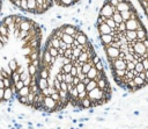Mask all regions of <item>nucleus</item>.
<instances>
[{
  "label": "nucleus",
  "mask_w": 148,
  "mask_h": 129,
  "mask_svg": "<svg viewBox=\"0 0 148 129\" xmlns=\"http://www.w3.org/2000/svg\"><path fill=\"white\" fill-rule=\"evenodd\" d=\"M53 87L56 88V91H57V92H59V91H60V81H59V80H57L56 78L53 79Z\"/></svg>",
  "instance_id": "obj_29"
},
{
  "label": "nucleus",
  "mask_w": 148,
  "mask_h": 129,
  "mask_svg": "<svg viewBox=\"0 0 148 129\" xmlns=\"http://www.w3.org/2000/svg\"><path fill=\"white\" fill-rule=\"evenodd\" d=\"M95 88H97V81L96 80H90V83L86 85V92L87 93L92 91V89H95Z\"/></svg>",
  "instance_id": "obj_14"
},
{
  "label": "nucleus",
  "mask_w": 148,
  "mask_h": 129,
  "mask_svg": "<svg viewBox=\"0 0 148 129\" xmlns=\"http://www.w3.org/2000/svg\"><path fill=\"white\" fill-rule=\"evenodd\" d=\"M0 88H5L3 83H2V78H1V77H0Z\"/></svg>",
  "instance_id": "obj_46"
},
{
  "label": "nucleus",
  "mask_w": 148,
  "mask_h": 129,
  "mask_svg": "<svg viewBox=\"0 0 148 129\" xmlns=\"http://www.w3.org/2000/svg\"><path fill=\"white\" fill-rule=\"evenodd\" d=\"M14 85H15V87H16V89H17V91H20V89L24 86V84H23V81H22V80H18V81H17V83H15Z\"/></svg>",
  "instance_id": "obj_31"
},
{
  "label": "nucleus",
  "mask_w": 148,
  "mask_h": 129,
  "mask_svg": "<svg viewBox=\"0 0 148 129\" xmlns=\"http://www.w3.org/2000/svg\"><path fill=\"white\" fill-rule=\"evenodd\" d=\"M60 3H61V7H66V8L75 5L74 0H60Z\"/></svg>",
  "instance_id": "obj_18"
},
{
  "label": "nucleus",
  "mask_w": 148,
  "mask_h": 129,
  "mask_svg": "<svg viewBox=\"0 0 148 129\" xmlns=\"http://www.w3.org/2000/svg\"><path fill=\"white\" fill-rule=\"evenodd\" d=\"M54 78L61 83V81H62V72H60V71H59V72H57V73H56V76H54Z\"/></svg>",
  "instance_id": "obj_36"
},
{
  "label": "nucleus",
  "mask_w": 148,
  "mask_h": 129,
  "mask_svg": "<svg viewBox=\"0 0 148 129\" xmlns=\"http://www.w3.org/2000/svg\"><path fill=\"white\" fill-rule=\"evenodd\" d=\"M45 49L49 50V52H50V55L52 57H58V49H56L53 46H49V48H45Z\"/></svg>",
  "instance_id": "obj_21"
},
{
  "label": "nucleus",
  "mask_w": 148,
  "mask_h": 129,
  "mask_svg": "<svg viewBox=\"0 0 148 129\" xmlns=\"http://www.w3.org/2000/svg\"><path fill=\"white\" fill-rule=\"evenodd\" d=\"M72 53H73V49L68 48V49L65 50V52H64V57H66V58H71V57H72Z\"/></svg>",
  "instance_id": "obj_27"
},
{
  "label": "nucleus",
  "mask_w": 148,
  "mask_h": 129,
  "mask_svg": "<svg viewBox=\"0 0 148 129\" xmlns=\"http://www.w3.org/2000/svg\"><path fill=\"white\" fill-rule=\"evenodd\" d=\"M8 66L10 67V70H12L13 72H15V71L17 70V67H18L17 60H16V59H10V60L8 62Z\"/></svg>",
  "instance_id": "obj_17"
},
{
  "label": "nucleus",
  "mask_w": 148,
  "mask_h": 129,
  "mask_svg": "<svg viewBox=\"0 0 148 129\" xmlns=\"http://www.w3.org/2000/svg\"><path fill=\"white\" fill-rule=\"evenodd\" d=\"M59 48L62 49V50H66V49H67V44H66L64 41L60 40V41H59Z\"/></svg>",
  "instance_id": "obj_37"
},
{
  "label": "nucleus",
  "mask_w": 148,
  "mask_h": 129,
  "mask_svg": "<svg viewBox=\"0 0 148 129\" xmlns=\"http://www.w3.org/2000/svg\"><path fill=\"white\" fill-rule=\"evenodd\" d=\"M60 89H61V91H65V92H68V91H67V84H66L65 81H61V83H60Z\"/></svg>",
  "instance_id": "obj_38"
},
{
  "label": "nucleus",
  "mask_w": 148,
  "mask_h": 129,
  "mask_svg": "<svg viewBox=\"0 0 148 129\" xmlns=\"http://www.w3.org/2000/svg\"><path fill=\"white\" fill-rule=\"evenodd\" d=\"M13 98H14V94H13L10 87L5 88V92H3V101H12Z\"/></svg>",
  "instance_id": "obj_7"
},
{
  "label": "nucleus",
  "mask_w": 148,
  "mask_h": 129,
  "mask_svg": "<svg viewBox=\"0 0 148 129\" xmlns=\"http://www.w3.org/2000/svg\"><path fill=\"white\" fill-rule=\"evenodd\" d=\"M30 87V92H34V93H38L39 92V88H38V86L37 85H31V86H29Z\"/></svg>",
  "instance_id": "obj_34"
},
{
  "label": "nucleus",
  "mask_w": 148,
  "mask_h": 129,
  "mask_svg": "<svg viewBox=\"0 0 148 129\" xmlns=\"http://www.w3.org/2000/svg\"><path fill=\"white\" fill-rule=\"evenodd\" d=\"M27 1H28V12L35 14V10H36V7H37L36 0H27Z\"/></svg>",
  "instance_id": "obj_9"
},
{
  "label": "nucleus",
  "mask_w": 148,
  "mask_h": 129,
  "mask_svg": "<svg viewBox=\"0 0 148 129\" xmlns=\"http://www.w3.org/2000/svg\"><path fill=\"white\" fill-rule=\"evenodd\" d=\"M2 69H3V70H5V71H6V72H7L9 76H12V74H13V71L10 70V67H9L8 65H7V66H5V67H2Z\"/></svg>",
  "instance_id": "obj_43"
},
{
  "label": "nucleus",
  "mask_w": 148,
  "mask_h": 129,
  "mask_svg": "<svg viewBox=\"0 0 148 129\" xmlns=\"http://www.w3.org/2000/svg\"><path fill=\"white\" fill-rule=\"evenodd\" d=\"M72 67H73V64L72 63H69V64H62L61 66H60V72H62V73H69L71 72V70H72Z\"/></svg>",
  "instance_id": "obj_12"
},
{
  "label": "nucleus",
  "mask_w": 148,
  "mask_h": 129,
  "mask_svg": "<svg viewBox=\"0 0 148 129\" xmlns=\"http://www.w3.org/2000/svg\"><path fill=\"white\" fill-rule=\"evenodd\" d=\"M22 53H23L24 56H28V55L30 53V48H28V46L22 48Z\"/></svg>",
  "instance_id": "obj_39"
},
{
  "label": "nucleus",
  "mask_w": 148,
  "mask_h": 129,
  "mask_svg": "<svg viewBox=\"0 0 148 129\" xmlns=\"http://www.w3.org/2000/svg\"><path fill=\"white\" fill-rule=\"evenodd\" d=\"M20 10H22V12H28V1H27V0H21Z\"/></svg>",
  "instance_id": "obj_22"
},
{
  "label": "nucleus",
  "mask_w": 148,
  "mask_h": 129,
  "mask_svg": "<svg viewBox=\"0 0 148 129\" xmlns=\"http://www.w3.org/2000/svg\"><path fill=\"white\" fill-rule=\"evenodd\" d=\"M14 19H15V15H6V16L2 19V22L8 27L10 23L14 22Z\"/></svg>",
  "instance_id": "obj_15"
},
{
  "label": "nucleus",
  "mask_w": 148,
  "mask_h": 129,
  "mask_svg": "<svg viewBox=\"0 0 148 129\" xmlns=\"http://www.w3.org/2000/svg\"><path fill=\"white\" fill-rule=\"evenodd\" d=\"M25 71V67H24V65H18V67H17V70L15 71V72H17L18 74H21V73H23Z\"/></svg>",
  "instance_id": "obj_35"
},
{
  "label": "nucleus",
  "mask_w": 148,
  "mask_h": 129,
  "mask_svg": "<svg viewBox=\"0 0 148 129\" xmlns=\"http://www.w3.org/2000/svg\"><path fill=\"white\" fill-rule=\"evenodd\" d=\"M75 87H76V89H77V92H79V93L86 92V85H84L82 81H81V83H79V84H77Z\"/></svg>",
  "instance_id": "obj_24"
},
{
  "label": "nucleus",
  "mask_w": 148,
  "mask_h": 129,
  "mask_svg": "<svg viewBox=\"0 0 148 129\" xmlns=\"http://www.w3.org/2000/svg\"><path fill=\"white\" fill-rule=\"evenodd\" d=\"M62 30H64V34H67V35H71V36H74L76 34V31L80 29L79 26H74V24H62L61 26Z\"/></svg>",
  "instance_id": "obj_3"
},
{
  "label": "nucleus",
  "mask_w": 148,
  "mask_h": 129,
  "mask_svg": "<svg viewBox=\"0 0 148 129\" xmlns=\"http://www.w3.org/2000/svg\"><path fill=\"white\" fill-rule=\"evenodd\" d=\"M17 101L21 103V105H24V106H30L29 101H28V98L27 96H16Z\"/></svg>",
  "instance_id": "obj_20"
},
{
  "label": "nucleus",
  "mask_w": 148,
  "mask_h": 129,
  "mask_svg": "<svg viewBox=\"0 0 148 129\" xmlns=\"http://www.w3.org/2000/svg\"><path fill=\"white\" fill-rule=\"evenodd\" d=\"M98 73H99V71H97V69H96L95 66H92L86 76H87L90 80H96V81H97V76H98Z\"/></svg>",
  "instance_id": "obj_5"
},
{
  "label": "nucleus",
  "mask_w": 148,
  "mask_h": 129,
  "mask_svg": "<svg viewBox=\"0 0 148 129\" xmlns=\"http://www.w3.org/2000/svg\"><path fill=\"white\" fill-rule=\"evenodd\" d=\"M79 83H81V80H80L77 77H73V81H72V84H73L74 86H76Z\"/></svg>",
  "instance_id": "obj_42"
},
{
  "label": "nucleus",
  "mask_w": 148,
  "mask_h": 129,
  "mask_svg": "<svg viewBox=\"0 0 148 129\" xmlns=\"http://www.w3.org/2000/svg\"><path fill=\"white\" fill-rule=\"evenodd\" d=\"M30 93V87L29 86H23L20 91H17V96H27Z\"/></svg>",
  "instance_id": "obj_11"
},
{
  "label": "nucleus",
  "mask_w": 148,
  "mask_h": 129,
  "mask_svg": "<svg viewBox=\"0 0 148 129\" xmlns=\"http://www.w3.org/2000/svg\"><path fill=\"white\" fill-rule=\"evenodd\" d=\"M119 12L121 21H114L111 41L102 48L116 84L134 93L148 85V30L133 3Z\"/></svg>",
  "instance_id": "obj_1"
},
{
  "label": "nucleus",
  "mask_w": 148,
  "mask_h": 129,
  "mask_svg": "<svg viewBox=\"0 0 148 129\" xmlns=\"http://www.w3.org/2000/svg\"><path fill=\"white\" fill-rule=\"evenodd\" d=\"M76 77H77V78H79V79H80L81 81H83V80H84V78H86L87 76H86V74H83L82 72H77V74H76Z\"/></svg>",
  "instance_id": "obj_41"
},
{
  "label": "nucleus",
  "mask_w": 148,
  "mask_h": 129,
  "mask_svg": "<svg viewBox=\"0 0 148 129\" xmlns=\"http://www.w3.org/2000/svg\"><path fill=\"white\" fill-rule=\"evenodd\" d=\"M3 92H5V88H0V102L3 101Z\"/></svg>",
  "instance_id": "obj_44"
},
{
  "label": "nucleus",
  "mask_w": 148,
  "mask_h": 129,
  "mask_svg": "<svg viewBox=\"0 0 148 129\" xmlns=\"http://www.w3.org/2000/svg\"><path fill=\"white\" fill-rule=\"evenodd\" d=\"M0 41L6 45L8 42H9V38H8V36H5V35H0Z\"/></svg>",
  "instance_id": "obj_33"
},
{
  "label": "nucleus",
  "mask_w": 148,
  "mask_h": 129,
  "mask_svg": "<svg viewBox=\"0 0 148 129\" xmlns=\"http://www.w3.org/2000/svg\"><path fill=\"white\" fill-rule=\"evenodd\" d=\"M0 77H1V78H10L12 76H9V74L1 67V69H0Z\"/></svg>",
  "instance_id": "obj_30"
},
{
  "label": "nucleus",
  "mask_w": 148,
  "mask_h": 129,
  "mask_svg": "<svg viewBox=\"0 0 148 129\" xmlns=\"http://www.w3.org/2000/svg\"><path fill=\"white\" fill-rule=\"evenodd\" d=\"M69 73H71L73 77H76V74H77V69L73 65V67H72V70H71V72H69Z\"/></svg>",
  "instance_id": "obj_40"
},
{
  "label": "nucleus",
  "mask_w": 148,
  "mask_h": 129,
  "mask_svg": "<svg viewBox=\"0 0 148 129\" xmlns=\"http://www.w3.org/2000/svg\"><path fill=\"white\" fill-rule=\"evenodd\" d=\"M27 36H28V31H25V30H20V34H18V37H17V38L22 41V40L25 38Z\"/></svg>",
  "instance_id": "obj_28"
},
{
  "label": "nucleus",
  "mask_w": 148,
  "mask_h": 129,
  "mask_svg": "<svg viewBox=\"0 0 148 129\" xmlns=\"http://www.w3.org/2000/svg\"><path fill=\"white\" fill-rule=\"evenodd\" d=\"M8 1H9V2H10V3H14V2H15V1H16V0H8Z\"/></svg>",
  "instance_id": "obj_48"
},
{
  "label": "nucleus",
  "mask_w": 148,
  "mask_h": 129,
  "mask_svg": "<svg viewBox=\"0 0 148 129\" xmlns=\"http://www.w3.org/2000/svg\"><path fill=\"white\" fill-rule=\"evenodd\" d=\"M57 110V101H54L50 95L44 98V102H43V112H47V113H52Z\"/></svg>",
  "instance_id": "obj_2"
},
{
  "label": "nucleus",
  "mask_w": 148,
  "mask_h": 129,
  "mask_svg": "<svg viewBox=\"0 0 148 129\" xmlns=\"http://www.w3.org/2000/svg\"><path fill=\"white\" fill-rule=\"evenodd\" d=\"M37 86H38L39 91H42V89H44V88H46L49 86V80L38 77V79H37Z\"/></svg>",
  "instance_id": "obj_6"
},
{
  "label": "nucleus",
  "mask_w": 148,
  "mask_h": 129,
  "mask_svg": "<svg viewBox=\"0 0 148 129\" xmlns=\"http://www.w3.org/2000/svg\"><path fill=\"white\" fill-rule=\"evenodd\" d=\"M73 37H74V38H75V40H76V41H77V42H79L81 45H84V44H86V43L89 41V38H88L87 34H84V33H83L81 29H79V30L76 31V34H75Z\"/></svg>",
  "instance_id": "obj_4"
},
{
  "label": "nucleus",
  "mask_w": 148,
  "mask_h": 129,
  "mask_svg": "<svg viewBox=\"0 0 148 129\" xmlns=\"http://www.w3.org/2000/svg\"><path fill=\"white\" fill-rule=\"evenodd\" d=\"M0 35H5V36H8V37H9V35H10V33H9V30H8V28H7V26H6L2 21H0Z\"/></svg>",
  "instance_id": "obj_10"
},
{
  "label": "nucleus",
  "mask_w": 148,
  "mask_h": 129,
  "mask_svg": "<svg viewBox=\"0 0 148 129\" xmlns=\"http://www.w3.org/2000/svg\"><path fill=\"white\" fill-rule=\"evenodd\" d=\"M2 83H3V86H5V88H7V87H10V85L13 84V81H12V78H2Z\"/></svg>",
  "instance_id": "obj_23"
},
{
  "label": "nucleus",
  "mask_w": 148,
  "mask_h": 129,
  "mask_svg": "<svg viewBox=\"0 0 148 129\" xmlns=\"http://www.w3.org/2000/svg\"><path fill=\"white\" fill-rule=\"evenodd\" d=\"M61 41H64L66 44H72L73 41H74V37L71 36V35H67V34H64L62 37H61Z\"/></svg>",
  "instance_id": "obj_16"
},
{
  "label": "nucleus",
  "mask_w": 148,
  "mask_h": 129,
  "mask_svg": "<svg viewBox=\"0 0 148 129\" xmlns=\"http://www.w3.org/2000/svg\"><path fill=\"white\" fill-rule=\"evenodd\" d=\"M12 81H13V84H15V83H17L18 80H20V74L17 73V72H13V74H12Z\"/></svg>",
  "instance_id": "obj_26"
},
{
  "label": "nucleus",
  "mask_w": 148,
  "mask_h": 129,
  "mask_svg": "<svg viewBox=\"0 0 148 129\" xmlns=\"http://www.w3.org/2000/svg\"><path fill=\"white\" fill-rule=\"evenodd\" d=\"M82 83H83L84 85H87V84H89V83H90V79H89L88 77H86V78H84V80H83Z\"/></svg>",
  "instance_id": "obj_45"
},
{
  "label": "nucleus",
  "mask_w": 148,
  "mask_h": 129,
  "mask_svg": "<svg viewBox=\"0 0 148 129\" xmlns=\"http://www.w3.org/2000/svg\"><path fill=\"white\" fill-rule=\"evenodd\" d=\"M1 7H2V0H0V9H1Z\"/></svg>",
  "instance_id": "obj_49"
},
{
  "label": "nucleus",
  "mask_w": 148,
  "mask_h": 129,
  "mask_svg": "<svg viewBox=\"0 0 148 129\" xmlns=\"http://www.w3.org/2000/svg\"><path fill=\"white\" fill-rule=\"evenodd\" d=\"M92 66H95V65L92 64V62H91V60H90V62H88V63H84V64L82 65V73H83V74H87V73L89 72V70H90Z\"/></svg>",
  "instance_id": "obj_13"
},
{
  "label": "nucleus",
  "mask_w": 148,
  "mask_h": 129,
  "mask_svg": "<svg viewBox=\"0 0 148 129\" xmlns=\"http://www.w3.org/2000/svg\"><path fill=\"white\" fill-rule=\"evenodd\" d=\"M54 101H59L60 100V95H59V93L58 92H54V93H52L51 95H50Z\"/></svg>",
  "instance_id": "obj_32"
},
{
  "label": "nucleus",
  "mask_w": 148,
  "mask_h": 129,
  "mask_svg": "<svg viewBox=\"0 0 148 129\" xmlns=\"http://www.w3.org/2000/svg\"><path fill=\"white\" fill-rule=\"evenodd\" d=\"M35 96H36V93H34V92H30V93L27 95V98H28V101H29L30 106L32 105V102H34V100H35Z\"/></svg>",
  "instance_id": "obj_25"
},
{
  "label": "nucleus",
  "mask_w": 148,
  "mask_h": 129,
  "mask_svg": "<svg viewBox=\"0 0 148 129\" xmlns=\"http://www.w3.org/2000/svg\"><path fill=\"white\" fill-rule=\"evenodd\" d=\"M3 46H5V44H3V43H2V42H1V41H0V49H2V48H3Z\"/></svg>",
  "instance_id": "obj_47"
},
{
  "label": "nucleus",
  "mask_w": 148,
  "mask_h": 129,
  "mask_svg": "<svg viewBox=\"0 0 148 129\" xmlns=\"http://www.w3.org/2000/svg\"><path fill=\"white\" fill-rule=\"evenodd\" d=\"M27 70H28V72H29V74H30V76H35V74L37 73V71H38V67H36V66H34V65L29 64V65H28V67H27Z\"/></svg>",
  "instance_id": "obj_19"
},
{
  "label": "nucleus",
  "mask_w": 148,
  "mask_h": 129,
  "mask_svg": "<svg viewBox=\"0 0 148 129\" xmlns=\"http://www.w3.org/2000/svg\"><path fill=\"white\" fill-rule=\"evenodd\" d=\"M139 2V5L141 6V8L143 9V13L147 17V21H148V0H136Z\"/></svg>",
  "instance_id": "obj_8"
}]
</instances>
